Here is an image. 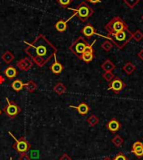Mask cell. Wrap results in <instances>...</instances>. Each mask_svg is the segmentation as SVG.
<instances>
[{"mask_svg":"<svg viewBox=\"0 0 143 160\" xmlns=\"http://www.w3.org/2000/svg\"><path fill=\"white\" fill-rule=\"evenodd\" d=\"M29 47L34 48V55L33 57L39 66L44 65L56 52V49L43 35H39L31 45H29Z\"/></svg>","mask_w":143,"mask_h":160,"instance_id":"1","label":"cell"},{"mask_svg":"<svg viewBox=\"0 0 143 160\" xmlns=\"http://www.w3.org/2000/svg\"><path fill=\"white\" fill-rule=\"evenodd\" d=\"M132 32H131L128 29H124L122 31L118 32L116 34H108L107 35H101L96 34L101 37H105L107 39L111 40L119 50H122L128 43L132 39Z\"/></svg>","mask_w":143,"mask_h":160,"instance_id":"2","label":"cell"},{"mask_svg":"<svg viewBox=\"0 0 143 160\" xmlns=\"http://www.w3.org/2000/svg\"><path fill=\"white\" fill-rule=\"evenodd\" d=\"M128 29L127 24L119 16H116L112 18L106 25L105 29L108 32V34H116L124 29Z\"/></svg>","mask_w":143,"mask_h":160,"instance_id":"3","label":"cell"},{"mask_svg":"<svg viewBox=\"0 0 143 160\" xmlns=\"http://www.w3.org/2000/svg\"><path fill=\"white\" fill-rule=\"evenodd\" d=\"M71 10H73L75 12L74 15H76L78 17V18L81 22H86L90 17L93 15L94 10L93 8H91V6L89 5L88 3L83 1L81 2L76 8H70Z\"/></svg>","mask_w":143,"mask_h":160,"instance_id":"4","label":"cell"},{"mask_svg":"<svg viewBox=\"0 0 143 160\" xmlns=\"http://www.w3.org/2000/svg\"><path fill=\"white\" fill-rule=\"evenodd\" d=\"M89 44L87 43L86 39H84L83 37H79L74 41L72 45H70V50L73 53L74 55H76L77 57L80 59L81 55L83 54V52L86 50V48L87 47V45Z\"/></svg>","mask_w":143,"mask_h":160,"instance_id":"5","label":"cell"},{"mask_svg":"<svg viewBox=\"0 0 143 160\" xmlns=\"http://www.w3.org/2000/svg\"><path fill=\"white\" fill-rule=\"evenodd\" d=\"M13 138L15 139L16 142L13 144V148L19 153H26L29 149H30V144L29 142L27 141V139L24 137H22L19 139H16L14 137Z\"/></svg>","mask_w":143,"mask_h":160,"instance_id":"6","label":"cell"},{"mask_svg":"<svg viewBox=\"0 0 143 160\" xmlns=\"http://www.w3.org/2000/svg\"><path fill=\"white\" fill-rule=\"evenodd\" d=\"M125 87V82H123L121 78L116 76L112 81H111V82H109L107 90H108V91H111V90L115 94H119Z\"/></svg>","mask_w":143,"mask_h":160,"instance_id":"7","label":"cell"},{"mask_svg":"<svg viewBox=\"0 0 143 160\" xmlns=\"http://www.w3.org/2000/svg\"><path fill=\"white\" fill-rule=\"evenodd\" d=\"M6 101H7L8 106L4 108V112H5V113L8 117H10V118H15L16 116L20 112L21 109L19 108V107L18 105H16L15 103L10 102L8 99H6Z\"/></svg>","mask_w":143,"mask_h":160,"instance_id":"8","label":"cell"},{"mask_svg":"<svg viewBox=\"0 0 143 160\" xmlns=\"http://www.w3.org/2000/svg\"><path fill=\"white\" fill-rule=\"evenodd\" d=\"M93 44L87 45V47L86 48V50H85V51L83 52V54H82L81 57H80V59H81V61H85L86 63H90V62H91V61H93L94 58H95Z\"/></svg>","mask_w":143,"mask_h":160,"instance_id":"9","label":"cell"},{"mask_svg":"<svg viewBox=\"0 0 143 160\" xmlns=\"http://www.w3.org/2000/svg\"><path fill=\"white\" fill-rule=\"evenodd\" d=\"M106 128L109 130L111 133H116L121 128V124L116 118H111L106 124Z\"/></svg>","mask_w":143,"mask_h":160,"instance_id":"10","label":"cell"},{"mask_svg":"<svg viewBox=\"0 0 143 160\" xmlns=\"http://www.w3.org/2000/svg\"><path fill=\"white\" fill-rule=\"evenodd\" d=\"M131 152L135 154L137 158L143 157V142L141 141H136L132 144L131 147Z\"/></svg>","mask_w":143,"mask_h":160,"instance_id":"11","label":"cell"},{"mask_svg":"<svg viewBox=\"0 0 143 160\" xmlns=\"http://www.w3.org/2000/svg\"><path fill=\"white\" fill-rule=\"evenodd\" d=\"M81 33H82L87 39H91L94 34H97L96 29H95L91 24H86V25L82 28V29H81Z\"/></svg>","mask_w":143,"mask_h":160,"instance_id":"12","label":"cell"},{"mask_svg":"<svg viewBox=\"0 0 143 160\" xmlns=\"http://www.w3.org/2000/svg\"><path fill=\"white\" fill-rule=\"evenodd\" d=\"M70 108L76 109V110H77V112H79V114H81V116H86V114L89 112V111H90V108H89V106L85 102L81 103V104H80L79 106H77V107L70 106Z\"/></svg>","mask_w":143,"mask_h":160,"instance_id":"13","label":"cell"},{"mask_svg":"<svg viewBox=\"0 0 143 160\" xmlns=\"http://www.w3.org/2000/svg\"><path fill=\"white\" fill-rule=\"evenodd\" d=\"M101 69L104 70L105 71H107V72H112L116 69V66H115V64L111 61H110V60L107 59V60L104 61V63L101 65Z\"/></svg>","mask_w":143,"mask_h":160,"instance_id":"14","label":"cell"},{"mask_svg":"<svg viewBox=\"0 0 143 160\" xmlns=\"http://www.w3.org/2000/svg\"><path fill=\"white\" fill-rule=\"evenodd\" d=\"M136 66H134L131 62L128 61V62H126V63L124 65L122 70L127 76H130V75H131V74L136 71Z\"/></svg>","mask_w":143,"mask_h":160,"instance_id":"15","label":"cell"},{"mask_svg":"<svg viewBox=\"0 0 143 160\" xmlns=\"http://www.w3.org/2000/svg\"><path fill=\"white\" fill-rule=\"evenodd\" d=\"M55 29H57V31L59 32H64L67 29V22L63 20V19H60L59 21L55 24Z\"/></svg>","mask_w":143,"mask_h":160,"instance_id":"16","label":"cell"},{"mask_svg":"<svg viewBox=\"0 0 143 160\" xmlns=\"http://www.w3.org/2000/svg\"><path fill=\"white\" fill-rule=\"evenodd\" d=\"M4 74H5V76L8 78H14L17 76V71H16V69L14 67H13V66H9V67H8L4 71Z\"/></svg>","mask_w":143,"mask_h":160,"instance_id":"17","label":"cell"},{"mask_svg":"<svg viewBox=\"0 0 143 160\" xmlns=\"http://www.w3.org/2000/svg\"><path fill=\"white\" fill-rule=\"evenodd\" d=\"M51 71L54 74H60L63 71V66L60 63H59L57 61H55V63L53 64L52 66H51Z\"/></svg>","mask_w":143,"mask_h":160,"instance_id":"18","label":"cell"},{"mask_svg":"<svg viewBox=\"0 0 143 160\" xmlns=\"http://www.w3.org/2000/svg\"><path fill=\"white\" fill-rule=\"evenodd\" d=\"M111 142L112 143L116 146V147L119 148L121 147L123 143H124V139H123L120 135H118V134H117V135H116V136L111 139Z\"/></svg>","mask_w":143,"mask_h":160,"instance_id":"19","label":"cell"},{"mask_svg":"<svg viewBox=\"0 0 143 160\" xmlns=\"http://www.w3.org/2000/svg\"><path fill=\"white\" fill-rule=\"evenodd\" d=\"M23 86H24V85H23V83L21 82L20 80H15V81L12 83V85H11L12 88H13L14 91H16V92H19V91H21V90L23 89Z\"/></svg>","mask_w":143,"mask_h":160,"instance_id":"20","label":"cell"},{"mask_svg":"<svg viewBox=\"0 0 143 160\" xmlns=\"http://www.w3.org/2000/svg\"><path fill=\"white\" fill-rule=\"evenodd\" d=\"M87 122H88L91 127H95L96 125L99 123V118H97L96 115H91L90 118L87 119Z\"/></svg>","mask_w":143,"mask_h":160,"instance_id":"21","label":"cell"},{"mask_svg":"<svg viewBox=\"0 0 143 160\" xmlns=\"http://www.w3.org/2000/svg\"><path fill=\"white\" fill-rule=\"evenodd\" d=\"M101 48L105 50V51L108 52V51H110V50L113 48V44L110 41L109 39H107V40H106V41H104V42L102 43Z\"/></svg>","mask_w":143,"mask_h":160,"instance_id":"22","label":"cell"},{"mask_svg":"<svg viewBox=\"0 0 143 160\" xmlns=\"http://www.w3.org/2000/svg\"><path fill=\"white\" fill-rule=\"evenodd\" d=\"M132 39H134L136 41H141V40H142L143 39V34L142 32L141 31L140 29H137V30H136L134 33L132 34Z\"/></svg>","mask_w":143,"mask_h":160,"instance_id":"23","label":"cell"},{"mask_svg":"<svg viewBox=\"0 0 143 160\" xmlns=\"http://www.w3.org/2000/svg\"><path fill=\"white\" fill-rule=\"evenodd\" d=\"M123 2L130 8H134L136 5L140 3V0H123Z\"/></svg>","mask_w":143,"mask_h":160,"instance_id":"24","label":"cell"},{"mask_svg":"<svg viewBox=\"0 0 143 160\" xmlns=\"http://www.w3.org/2000/svg\"><path fill=\"white\" fill-rule=\"evenodd\" d=\"M56 1L61 8H67L68 6H70L73 3V0H56Z\"/></svg>","mask_w":143,"mask_h":160,"instance_id":"25","label":"cell"},{"mask_svg":"<svg viewBox=\"0 0 143 160\" xmlns=\"http://www.w3.org/2000/svg\"><path fill=\"white\" fill-rule=\"evenodd\" d=\"M102 77L104 78L105 81L110 82L111 81H112L115 77H116V76H115V74H113L112 72H107V71H105V73L102 75Z\"/></svg>","mask_w":143,"mask_h":160,"instance_id":"26","label":"cell"},{"mask_svg":"<svg viewBox=\"0 0 143 160\" xmlns=\"http://www.w3.org/2000/svg\"><path fill=\"white\" fill-rule=\"evenodd\" d=\"M3 58L6 63H9V62H11V61H12V60H13V56L10 52H8H8H6L5 54H4V55L3 56Z\"/></svg>","mask_w":143,"mask_h":160,"instance_id":"27","label":"cell"},{"mask_svg":"<svg viewBox=\"0 0 143 160\" xmlns=\"http://www.w3.org/2000/svg\"><path fill=\"white\" fill-rule=\"evenodd\" d=\"M113 160H129V159H128V158L126 157L123 152H119L116 155V157H115V158Z\"/></svg>","mask_w":143,"mask_h":160,"instance_id":"28","label":"cell"},{"mask_svg":"<svg viewBox=\"0 0 143 160\" xmlns=\"http://www.w3.org/2000/svg\"><path fill=\"white\" fill-rule=\"evenodd\" d=\"M19 160H30L29 155H27L26 153H22L19 157Z\"/></svg>","mask_w":143,"mask_h":160,"instance_id":"29","label":"cell"},{"mask_svg":"<svg viewBox=\"0 0 143 160\" xmlns=\"http://www.w3.org/2000/svg\"><path fill=\"white\" fill-rule=\"evenodd\" d=\"M60 160H72L71 158L67 154V153H64V154L60 158Z\"/></svg>","mask_w":143,"mask_h":160,"instance_id":"30","label":"cell"},{"mask_svg":"<svg viewBox=\"0 0 143 160\" xmlns=\"http://www.w3.org/2000/svg\"><path fill=\"white\" fill-rule=\"evenodd\" d=\"M137 55H138V57L140 58L141 61H143V49L139 51V53L137 54Z\"/></svg>","mask_w":143,"mask_h":160,"instance_id":"31","label":"cell"},{"mask_svg":"<svg viewBox=\"0 0 143 160\" xmlns=\"http://www.w3.org/2000/svg\"><path fill=\"white\" fill-rule=\"evenodd\" d=\"M86 1H88L89 3H93V4H96V3H99L101 2V0H86Z\"/></svg>","mask_w":143,"mask_h":160,"instance_id":"32","label":"cell"},{"mask_svg":"<svg viewBox=\"0 0 143 160\" xmlns=\"http://www.w3.org/2000/svg\"><path fill=\"white\" fill-rule=\"evenodd\" d=\"M103 160H113V159H111V158H110L109 157H106V158H105Z\"/></svg>","mask_w":143,"mask_h":160,"instance_id":"33","label":"cell"},{"mask_svg":"<svg viewBox=\"0 0 143 160\" xmlns=\"http://www.w3.org/2000/svg\"><path fill=\"white\" fill-rule=\"evenodd\" d=\"M141 19H142V20H143V15L141 16Z\"/></svg>","mask_w":143,"mask_h":160,"instance_id":"34","label":"cell"},{"mask_svg":"<svg viewBox=\"0 0 143 160\" xmlns=\"http://www.w3.org/2000/svg\"><path fill=\"white\" fill-rule=\"evenodd\" d=\"M9 160H12V158H9Z\"/></svg>","mask_w":143,"mask_h":160,"instance_id":"35","label":"cell"},{"mask_svg":"<svg viewBox=\"0 0 143 160\" xmlns=\"http://www.w3.org/2000/svg\"><path fill=\"white\" fill-rule=\"evenodd\" d=\"M0 115H1V110H0Z\"/></svg>","mask_w":143,"mask_h":160,"instance_id":"36","label":"cell"},{"mask_svg":"<svg viewBox=\"0 0 143 160\" xmlns=\"http://www.w3.org/2000/svg\"><path fill=\"white\" fill-rule=\"evenodd\" d=\"M142 140H143V138H142Z\"/></svg>","mask_w":143,"mask_h":160,"instance_id":"37","label":"cell"}]
</instances>
